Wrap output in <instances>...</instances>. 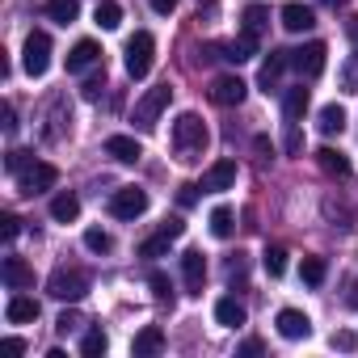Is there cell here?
<instances>
[{
    "label": "cell",
    "instance_id": "obj_1",
    "mask_svg": "<svg viewBox=\"0 0 358 358\" xmlns=\"http://www.w3.org/2000/svg\"><path fill=\"white\" fill-rule=\"evenodd\" d=\"M207 143H211V135H207V122L199 118V114H182L173 122V148H177V156L182 160H203V152H207Z\"/></svg>",
    "mask_w": 358,
    "mask_h": 358
},
{
    "label": "cell",
    "instance_id": "obj_2",
    "mask_svg": "<svg viewBox=\"0 0 358 358\" xmlns=\"http://www.w3.org/2000/svg\"><path fill=\"white\" fill-rule=\"evenodd\" d=\"M89 287H93L89 270H76V266H59V270L47 278V295L59 299V303H76V299H85Z\"/></svg>",
    "mask_w": 358,
    "mask_h": 358
},
{
    "label": "cell",
    "instance_id": "obj_3",
    "mask_svg": "<svg viewBox=\"0 0 358 358\" xmlns=\"http://www.w3.org/2000/svg\"><path fill=\"white\" fill-rule=\"evenodd\" d=\"M152 59H156V38L148 34V30H139L131 43H127V76L131 80H143L148 72H152Z\"/></svg>",
    "mask_w": 358,
    "mask_h": 358
},
{
    "label": "cell",
    "instance_id": "obj_4",
    "mask_svg": "<svg viewBox=\"0 0 358 358\" xmlns=\"http://www.w3.org/2000/svg\"><path fill=\"white\" fill-rule=\"evenodd\" d=\"M169 97H173V89H169V85H156V89H148V93L135 101V127H139V131H152V127H156V118L164 114Z\"/></svg>",
    "mask_w": 358,
    "mask_h": 358
},
{
    "label": "cell",
    "instance_id": "obj_5",
    "mask_svg": "<svg viewBox=\"0 0 358 358\" xmlns=\"http://www.w3.org/2000/svg\"><path fill=\"white\" fill-rule=\"evenodd\" d=\"M55 182H59V169H55V164H47V160H34V164L17 177V190H22L26 199H34V194H47Z\"/></svg>",
    "mask_w": 358,
    "mask_h": 358
},
{
    "label": "cell",
    "instance_id": "obj_6",
    "mask_svg": "<svg viewBox=\"0 0 358 358\" xmlns=\"http://www.w3.org/2000/svg\"><path fill=\"white\" fill-rule=\"evenodd\" d=\"M22 68H26L30 76H47V68H51V38H47L43 30H34V34L26 38V47H22Z\"/></svg>",
    "mask_w": 358,
    "mask_h": 358
},
{
    "label": "cell",
    "instance_id": "obj_7",
    "mask_svg": "<svg viewBox=\"0 0 358 358\" xmlns=\"http://www.w3.org/2000/svg\"><path fill=\"white\" fill-rule=\"evenodd\" d=\"M324 64H329V47L324 43H303L299 51H291V68L299 76H308V80H316L324 72Z\"/></svg>",
    "mask_w": 358,
    "mask_h": 358
},
{
    "label": "cell",
    "instance_id": "obj_8",
    "mask_svg": "<svg viewBox=\"0 0 358 358\" xmlns=\"http://www.w3.org/2000/svg\"><path fill=\"white\" fill-rule=\"evenodd\" d=\"M143 211H148V194L139 186H122V190L110 194V215L114 220H139Z\"/></svg>",
    "mask_w": 358,
    "mask_h": 358
},
{
    "label": "cell",
    "instance_id": "obj_9",
    "mask_svg": "<svg viewBox=\"0 0 358 358\" xmlns=\"http://www.w3.org/2000/svg\"><path fill=\"white\" fill-rule=\"evenodd\" d=\"M245 93H249V85H245L241 76H215V80H211V101H215V106H241Z\"/></svg>",
    "mask_w": 358,
    "mask_h": 358
},
{
    "label": "cell",
    "instance_id": "obj_10",
    "mask_svg": "<svg viewBox=\"0 0 358 358\" xmlns=\"http://www.w3.org/2000/svg\"><path fill=\"white\" fill-rule=\"evenodd\" d=\"M182 278H186V291L190 295H203V282H207V257L199 249H186L182 253Z\"/></svg>",
    "mask_w": 358,
    "mask_h": 358
},
{
    "label": "cell",
    "instance_id": "obj_11",
    "mask_svg": "<svg viewBox=\"0 0 358 358\" xmlns=\"http://www.w3.org/2000/svg\"><path fill=\"white\" fill-rule=\"evenodd\" d=\"M236 186V160H215L207 173H203V190L220 194V190H232Z\"/></svg>",
    "mask_w": 358,
    "mask_h": 358
},
{
    "label": "cell",
    "instance_id": "obj_12",
    "mask_svg": "<svg viewBox=\"0 0 358 358\" xmlns=\"http://www.w3.org/2000/svg\"><path fill=\"white\" fill-rule=\"evenodd\" d=\"M274 324H278V333H282L287 341H299V337H308V333H312V320H308L299 308H282Z\"/></svg>",
    "mask_w": 358,
    "mask_h": 358
},
{
    "label": "cell",
    "instance_id": "obj_13",
    "mask_svg": "<svg viewBox=\"0 0 358 358\" xmlns=\"http://www.w3.org/2000/svg\"><path fill=\"white\" fill-rule=\"evenodd\" d=\"M282 30H291V34H303V30H312L316 26V13L308 9V5H299V0H291V5H282Z\"/></svg>",
    "mask_w": 358,
    "mask_h": 358
},
{
    "label": "cell",
    "instance_id": "obj_14",
    "mask_svg": "<svg viewBox=\"0 0 358 358\" xmlns=\"http://www.w3.org/2000/svg\"><path fill=\"white\" fill-rule=\"evenodd\" d=\"M257 43H262V38H253V34H241V38H232V43L215 47V51H220V59H228V64H249V59L257 55Z\"/></svg>",
    "mask_w": 358,
    "mask_h": 358
},
{
    "label": "cell",
    "instance_id": "obj_15",
    "mask_svg": "<svg viewBox=\"0 0 358 358\" xmlns=\"http://www.w3.org/2000/svg\"><path fill=\"white\" fill-rule=\"evenodd\" d=\"M291 68V51H270V59L262 64V76H257V85L270 93V89H278V80H282V72Z\"/></svg>",
    "mask_w": 358,
    "mask_h": 358
},
{
    "label": "cell",
    "instance_id": "obj_16",
    "mask_svg": "<svg viewBox=\"0 0 358 358\" xmlns=\"http://www.w3.org/2000/svg\"><path fill=\"white\" fill-rule=\"evenodd\" d=\"M101 59V47L93 43V38H80L72 51H68V72H85V68H93Z\"/></svg>",
    "mask_w": 358,
    "mask_h": 358
},
{
    "label": "cell",
    "instance_id": "obj_17",
    "mask_svg": "<svg viewBox=\"0 0 358 358\" xmlns=\"http://www.w3.org/2000/svg\"><path fill=\"white\" fill-rule=\"evenodd\" d=\"M106 156H114L118 164H135V160L143 156V148H139L131 135H110V139H106Z\"/></svg>",
    "mask_w": 358,
    "mask_h": 358
},
{
    "label": "cell",
    "instance_id": "obj_18",
    "mask_svg": "<svg viewBox=\"0 0 358 358\" xmlns=\"http://www.w3.org/2000/svg\"><path fill=\"white\" fill-rule=\"evenodd\" d=\"M131 350H135V358H152V354H160V350H164V329H160V324H148V329H139Z\"/></svg>",
    "mask_w": 358,
    "mask_h": 358
},
{
    "label": "cell",
    "instance_id": "obj_19",
    "mask_svg": "<svg viewBox=\"0 0 358 358\" xmlns=\"http://www.w3.org/2000/svg\"><path fill=\"white\" fill-rule=\"evenodd\" d=\"M5 287H13V291H26V287H34V270L22 262V257H5Z\"/></svg>",
    "mask_w": 358,
    "mask_h": 358
},
{
    "label": "cell",
    "instance_id": "obj_20",
    "mask_svg": "<svg viewBox=\"0 0 358 358\" xmlns=\"http://www.w3.org/2000/svg\"><path fill=\"white\" fill-rule=\"evenodd\" d=\"M5 320H9V324H30V320H38V299H30V295H13L9 308H5Z\"/></svg>",
    "mask_w": 358,
    "mask_h": 358
},
{
    "label": "cell",
    "instance_id": "obj_21",
    "mask_svg": "<svg viewBox=\"0 0 358 358\" xmlns=\"http://www.w3.org/2000/svg\"><path fill=\"white\" fill-rule=\"evenodd\" d=\"M76 215H80V199H76L72 190H59V194L51 199V220H55V224H72Z\"/></svg>",
    "mask_w": 358,
    "mask_h": 358
},
{
    "label": "cell",
    "instance_id": "obj_22",
    "mask_svg": "<svg viewBox=\"0 0 358 358\" xmlns=\"http://www.w3.org/2000/svg\"><path fill=\"white\" fill-rule=\"evenodd\" d=\"M245 316H249V312H245V303H241L236 295H224V299L215 303V320H220L224 329H236V324H245Z\"/></svg>",
    "mask_w": 358,
    "mask_h": 358
},
{
    "label": "cell",
    "instance_id": "obj_23",
    "mask_svg": "<svg viewBox=\"0 0 358 358\" xmlns=\"http://www.w3.org/2000/svg\"><path fill=\"white\" fill-rule=\"evenodd\" d=\"M303 110H308V89H303V85L287 89V93H282V118H287V122H299Z\"/></svg>",
    "mask_w": 358,
    "mask_h": 358
},
{
    "label": "cell",
    "instance_id": "obj_24",
    "mask_svg": "<svg viewBox=\"0 0 358 358\" xmlns=\"http://www.w3.org/2000/svg\"><path fill=\"white\" fill-rule=\"evenodd\" d=\"M316 131H320V135H341V131H345V110H341L337 101L324 106V110L316 114Z\"/></svg>",
    "mask_w": 358,
    "mask_h": 358
},
{
    "label": "cell",
    "instance_id": "obj_25",
    "mask_svg": "<svg viewBox=\"0 0 358 358\" xmlns=\"http://www.w3.org/2000/svg\"><path fill=\"white\" fill-rule=\"evenodd\" d=\"M241 22H245V34L262 38V34H266V26H270V9H266V5H245Z\"/></svg>",
    "mask_w": 358,
    "mask_h": 358
},
{
    "label": "cell",
    "instance_id": "obj_26",
    "mask_svg": "<svg viewBox=\"0 0 358 358\" xmlns=\"http://www.w3.org/2000/svg\"><path fill=\"white\" fill-rule=\"evenodd\" d=\"M316 164H320L329 177H350V160H345L337 148H320V152H316Z\"/></svg>",
    "mask_w": 358,
    "mask_h": 358
},
{
    "label": "cell",
    "instance_id": "obj_27",
    "mask_svg": "<svg viewBox=\"0 0 358 358\" xmlns=\"http://www.w3.org/2000/svg\"><path fill=\"white\" fill-rule=\"evenodd\" d=\"M47 17L59 26H72L80 17V0H47Z\"/></svg>",
    "mask_w": 358,
    "mask_h": 358
},
{
    "label": "cell",
    "instance_id": "obj_28",
    "mask_svg": "<svg viewBox=\"0 0 358 358\" xmlns=\"http://www.w3.org/2000/svg\"><path fill=\"white\" fill-rule=\"evenodd\" d=\"M68 122H72V110H68V101H64V97H55V101H51V127H47L43 135L55 143V139L64 135V127H68Z\"/></svg>",
    "mask_w": 358,
    "mask_h": 358
},
{
    "label": "cell",
    "instance_id": "obj_29",
    "mask_svg": "<svg viewBox=\"0 0 358 358\" xmlns=\"http://www.w3.org/2000/svg\"><path fill=\"white\" fill-rule=\"evenodd\" d=\"M97 26L101 30H118L122 26V9H118V0H97Z\"/></svg>",
    "mask_w": 358,
    "mask_h": 358
},
{
    "label": "cell",
    "instance_id": "obj_30",
    "mask_svg": "<svg viewBox=\"0 0 358 358\" xmlns=\"http://www.w3.org/2000/svg\"><path fill=\"white\" fill-rule=\"evenodd\" d=\"M324 274H329L324 257H303V266H299V278H303L308 287H320V282H324Z\"/></svg>",
    "mask_w": 358,
    "mask_h": 358
},
{
    "label": "cell",
    "instance_id": "obj_31",
    "mask_svg": "<svg viewBox=\"0 0 358 358\" xmlns=\"http://www.w3.org/2000/svg\"><path fill=\"white\" fill-rule=\"evenodd\" d=\"M232 220H236V215H232L228 207H215V211H211V232H215L220 241H228V236L236 232V224H232Z\"/></svg>",
    "mask_w": 358,
    "mask_h": 358
},
{
    "label": "cell",
    "instance_id": "obj_32",
    "mask_svg": "<svg viewBox=\"0 0 358 358\" xmlns=\"http://www.w3.org/2000/svg\"><path fill=\"white\" fill-rule=\"evenodd\" d=\"M173 241H177V236H169V232H156V236H148V241L139 245V257H164Z\"/></svg>",
    "mask_w": 358,
    "mask_h": 358
},
{
    "label": "cell",
    "instance_id": "obj_33",
    "mask_svg": "<svg viewBox=\"0 0 358 358\" xmlns=\"http://www.w3.org/2000/svg\"><path fill=\"white\" fill-rule=\"evenodd\" d=\"M262 266H266V274H270V278H282V274H287V249H282V245H274V249H266V257H262Z\"/></svg>",
    "mask_w": 358,
    "mask_h": 358
},
{
    "label": "cell",
    "instance_id": "obj_34",
    "mask_svg": "<svg viewBox=\"0 0 358 358\" xmlns=\"http://www.w3.org/2000/svg\"><path fill=\"white\" fill-rule=\"evenodd\" d=\"M30 164H34V156H30L26 148H13V152L5 156V173H13V177H22V173H26Z\"/></svg>",
    "mask_w": 358,
    "mask_h": 358
},
{
    "label": "cell",
    "instance_id": "obj_35",
    "mask_svg": "<svg viewBox=\"0 0 358 358\" xmlns=\"http://www.w3.org/2000/svg\"><path fill=\"white\" fill-rule=\"evenodd\" d=\"M148 287H152V295H156L160 303H173V282H169V274L152 270V274H148Z\"/></svg>",
    "mask_w": 358,
    "mask_h": 358
},
{
    "label": "cell",
    "instance_id": "obj_36",
    "mask_svg": "<svg viewBox=\"0 0 358 358\" xmlns=\"http://www.w3.org/2000/svg\"><path fill=\"white\" fill-rule=\"evenodd\" d=\"M106 345H110L106 333H101V329H89L85 341H80V354H85V358H97V354H106Z\"/></svg>",
    "mask_w": 358,
    "mask_h": 358
},
{
    "label": "cell",
    "instance_id": "obj_37",
    "mask_svg": "<svg viewBox=\"0 0 358 358\" xmlns=\"http://www.w3.org/2000/svg\"><path fill=\"white\" fill-rule=\"evenodd\" d=\"M85 249H89V253H110V249H114V241H110V232L89 228V232H85Z\"/></svg>",
    "mask_w": 358,
    "mask_h": 358
},
{
    "label": "cell",
    "instance_id": "obj_38",
    "mask_svg": "<svg viewBox=\"0 0 358 358\" xmlns=\"http://www.w3.org/2000/svg\"><path fill=\"white\" fill-rule=\"evenodd\" d=\"M282 148H287V156H299V152H303V135H299L295 122H287V131H282Z\"/></svg>",
    "mask_w": 358,
    "mask_h": 358
},
{
    "label": "cell",
    "instance_id": "obj_39",
    "mask_svg": "<svg viewBox=\"0 0 358 358\" xmlns=\"http://www.w3.org/2000/svg\"><path fill=\"white\" fill-rule=\"evenodd\" d=\"M80 93H85V101H97V97L106 93V72H93V76L85 80V89H80Z\"/></svg>",
    "mask_w": 358,
    "mask_h": 358
},
{
    "label": "cell",
    "instance_id": "obj_40",
    "mask_svg": "<svg viewBox=\"0 0 358 358\" xmlns=\"http://www.w3.org/2000/svg\"><path fill=\"white\" fill-rule=\"evenodd\" d=\"M333 350H358V333L354 329H341V333H333Z\"/></svg>",
    "mask_w": 358,
    "mask_h": 358
},
{
    "label": "cell",
    "instance_id": "obj_41",
    "mask_svg": "<svg viewBox=\"0 0 358 358\" xmlns=\"http://www.w3.org/2000/svg\"><path fill=\"white\" fill-rule=\"evenodd\" d=\"M17 232H22V220L5 211V215H0V236H5V241H17Z\"/></svg>",
    "mask_w": 358,
    "mask_h": 358
},
{
    "label": "cell",
    "instance_id": "obj_42",
    "mask_svg": "<svg viewBox=\"0 0 358 358\" xmlns=\"http://www.w3.org/2000/svg\"><path fill=\"white\" fill-rule=\"evenodd\" d=\"M199 190H203V186H194V182L177 186V203H182V207H194V203H199Z\"/></svg>",
    "mask_w": 358,
    "mask_h": 358
},
{
    "label": "cell",
    "instance_id": "obj_43",
    "mask_svg": "<svg viewBox=\"0 0 358 358\" xmlns=\"http://www.w3.org/2000/svg\"><path fill=\"white\" fill-rule=\"evenodd\" d=\"M76 324H80V316H76V312H64V316L55 320V329H59V333H72Z\"/></svg>",
    "mask_w": 358,
    "mask_h": 358
},
{
    "label": "cell",
    "instance_id": "obj_44",
    "mask_svg": "<svg viewBox=\"0 0 358 358\" xmlns=\"http://www.w3.org/2000/svg\"><path fill=\"white\" fill-rule=\"evenodd\" d=\"M0 118H5V122H0V127H5L9 135L17 131V110H13V106H5V110H0Z\"/></svg>",
    "mask_w": 358,
    "mask_h": 358
},
{
    "label": "cell",
    "instance_id": "obj_45",
    "mask_svg": "<svg viewBox=\"0 0 358 358\" xmlns=\"http://www.w3.org/2000/svg\"><path fill=\"white\" fill-rule=\"evenodd\" d=\"M160 232H169V236H182V232H186V224L173 215V220H164V224H160Z\"/></svg>",
    "mask_w": 358,
    "mask_h": 358
},
{
    "label": "cell",
    "instance_id": "obj_46",
    "mask_svg": "<svg viewBox=\"0 0 358 358\" xmlns=\"http://www.w3.org/2000/svg\"><path fill=\"white\" fill-rule=\"evenodd\" d=\"M148 5H152V9H156V13H164V17H169V13H173V9H177V0H148Z\"/></svg>",
    "mask_w": 358,
    "mask_h": 358
},
{
    "label": "cell",
    "instance_id": "obj_47",
    "mask_svg": "<svg viewBox=\"0 0 358 358\" xmlns=\"http://www.w3.org/2000/svg\"><path fill=\"white\" fill-rule=\"evenodd\" d=\"M253 148H257V156H262V164H266V160H270V152H274V148H270V139H257Z\"/></svg>",
    "mask_w": 358,
    "mask_h": 358
},
{
    "label": "cell",
    "instance_id": "obj_48",
    "mask_svg": "<svg viewBox=\"0 0 358 358\" xmlns=\"http://www.w3.org/2000/svg\"><path fill=\"white\" fill-rule=\"evenodd\" d=\"M241 354H249V358H253V354H262V341H257V337H249V341L241 345Z\"/></svg>",
    "mask_w": 358,
    "mask_h": 358
},
{
    "label": "cell",
    "instance_id": "obj_49",
    "mask_svg": "<svg viewBox=\"0 0 358 358\" xmlns=\"http://www.w3.org/2000/svg\"><path fill=\"white\" fill-rule=\"evenodd\" d=\"M9 354H26V341L22 337H9Z\"/></svg>",
    "mask_w": 358,
    "mask_h": 358
},
{
    "label": "cell",
    "instance_id": "obj_50",
    "mask_svg": "<svg viewBox=\"0 0 358 358\" xmlns=\"http://www.w3.org/2000/svg\"><path fill=\"white\" fill-rule=\"evenodd\" d=\"M345 85H350V93H358V59H354V68H350V80H345Z\"/></svg>",
    "mask_w": 358,
    "mask_h": 358
}]
</instances>
